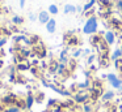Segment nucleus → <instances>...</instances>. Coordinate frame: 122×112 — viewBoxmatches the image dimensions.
<instances>
[{
  "label": "nucleus",
  "mask_w": 122,
  "mask_h": 112,
  "mask_svg": "<svg viewBox=\"0 0 122 112\" xmlns=\"http://www.w3.org/2000/svg\"><path fill=\"white\" fill-rule=\"evenodd\" d=\"M119 49H121V51H122V46H121V48H119Z\"/></svg>",
  "instance_id": "32"
},
{
  "label": "nucleus",
  "mask_w": 122,
  "mask_h": 112,
  "mask_svg": "<svg viewBox=\"0 0 122 112\" xmlns=\"http://www.w3.org/2000/svg\"><path fill=\"white\" fill-rule=\"evenodd\" d=\"M30 68H32L30 64H24V63H20V64L16 65V70H19V72H24V70H28Z\"/></svg>",
  "instance_id": "16"
},
{
  "label": "nucleus",
  "mask_w": 122,
  "mask_h": 112,
  "mask_svg": "<svg viewBox=\"0 0 122 112\" xmlns=\"http://www.w3.org/2000/svg\"><path fill=\"white\" fill-rule=\"evenodd\" d=\"M7 43V38H1L0 39V48H1V47H4V44Z\"/></svg>",
  "instance_id": "25"
},
{
  "label": "nucleus",
  "mask_w": 122,
  "mask_h": 112,
  "mask_svg": "<svg viewBox=\"0 0 122 112\" xmlns=\"http://www.w3.org/2000/svg\"><path fill=\"white\" fill-rule=\"evenodd\" d=\"M58 61L62 63V64H68L70 61V57H68V49H63V51L59 54V57H58Z\"/></svg>",
  "instance_id": "10"
},
{
  "label": "nucleus",
  "mask_w": 122,
  "mask_h": 112,
  "mask_svg": "<svg viewBox=\"0 0 122 112\" xmlns=\"http://www.w3.org/2000/svg\"><path fill=\"white\" fill-rule=\"evenodd\" d=\"M50 14H58L59 13V8L56 4H50L49 5V10H47Z\"/></svg>",
  "instance_id": "17"
},
{
  "label": "nucleus",
  "mask_w": 122,
  "mask_h": 112,
  "mask_svg": "<svg viewBox=\"0 0 122 112\" xmlns=\"http://www.w3.org/2000/svg\"><path fill=\"white\" fill-rule=\"evenodd\" d=\"M117 8H118L119 13L122 14V0H118V1H117Z\"/></svg>",
  "instance_id": "23"
},
{
  "label": "nucleus",
  "mask_w": 122,
  "mask_h": 112,
  "mask_svg": "<svg viewBox=\"0 0 122 112\" xmlns=\"http://www.w3.org/2000/svg\"><path fill=\"white\" fill-rule=\"evenodd\" d=\"M106 80H108L109 85H110L113 89H116V90H118V91L121 90V87H122V78L118 77L116 73H108Z\"/></svg>",
  "instance_id": "3"
},
{
  "label": "nucleus",
  "mask_w": 122,
  "mask_h": 112,
  "mask_svg": "<svg viewBox=\"0 0 122 112\" xmlns=\"http://www.w3.org/2000/svg\"><path fill=\"white\" fill-rule=\"evenodd\" d=\"M25 3H26V0H20V7L24 8L25 7Z\"/></svg>",
  "instance_id": "26"
},
{
  "label": "nucleus",
  "mask_w": 122,
  "mask_h": 112,
  "mask_svg": "<svg viewBox=\"0 0 122 112\" xmlns=\"http://www.w3.org/2000/svg\"><path fill=\"white\" fill-rule=\"evenodd\" d=\"M104 39H105V42L109 46H112V44L116 43V33H114L113 30H108L104 34Z\"/></svg>",
  "instance_id": "6"
},
{
  "label": "nucleus",
  "mask_w": 122,
  "mask_h": 112,
  "mask_svg": "<svg viewBox=\"0 0 122 112\" xmlns=\"http://www.w3.org/2000/svg\"><path fill=\"white\" fill-rule=\"evenodd\" d=\"M42 112H53L51 109H45V111H42Z\"/></svg>",
  "instance_id": "29"
},
{
  "label": "nucleus",
  "mask_w": 122,
  "mask_h": 112,
  "mask_svg": "<svg viewBox=\"0 0 122 112\" xmlns=\"http://www.w3.org/2000/svg\"><path fill=\"white\" fill-rule=\"evenodd\" d=\"M98 30V22H97V18L96 16H92L87 20L84 27H83V33L88 34V35H92V34H96Z\"/></svg>",
  "instance_id": "1"
},
{
  "label": "nucleus",
  "mask_w": 122,
  "mask_h": 112,
  "mask_svg": "<svg viewBox=\"0 0 122 112\" xmlns=\"http://www.w3.org/2000/svg\"><path fill=\"white\" fill-rule=\"evenodd\" d=\"M3 112H21V109L16 106H9V107H5Z\"/></svg>",
  "instance_id": "20"
},
{
  "label": "nucleus",
  "mask_w": 122,
  "mask_h": 112,
  "mask_svg": "<svg viewBox=\"0 0 122 112\" xmlns=\"http://www.w3.org/2000/svg\"><path fill=\"white\" fill-rule=\"evenodd\" d=\"M121 57H122V51L119 48H117L116 51L110 55V60H112V61H116V60L121 59Z\"/></svg>",
  "instance_id": "15"
},
{
  "label": "nucleus",
  "mask_w": 122,
  "mask_h": 112,
  "mask_svg": "<svg viewBox=\"0 0 122 112\" xmlns=\"http://www.w3.org/2000/svg\"><path fill=\"white\" fill-rule=\"evenodd\" d=\"M25 100H26V109H32L33 104H34V102H36L34 94H33L32 91H29V93L26 94V96H25Z\"/></svg>",
  "instance_id": "9"
},
{
  "label": "nucleus",
  "mask_w": 122,
  "mask_h": 112,
  "mask_svg": "<svg viewBox=\"0 0 122 112\" xmlns=\"http://www.w3.org/2000/svg\"><path fill=\"white\" fill-rule=\"evenodd\" d=\"M38 21H40V23H42V25H46V23L50 21V13H49L47 10H41V12L38 13Z\"/></svg>",
  "instance_id": "8"
},
{
  "label": "nucleus",
  "mask_w": 122,
  "mask_h": 112,
  "mask_svg": "<svg viewBox=\"0 0 122 112\" xmlns=\"http://www.w3.org/2000/svg\"><path fill=\"white\" fill-rule=\"evenodd\" d=\"M93 61H95V55H91V56L88 57L87 63H88V64H89V65H92V64H93Z\"/></svg>",
  "instance_id": "22"
},
{
  "label": "nucleus",
  "mask_w": 122,
  "mask_h": 112,
  "mask_svg": "<svg viewBox=\"0 0 122 112\" xmlns=\"http://www.w3.org/2000/svg\"><path fill=\"white\" fill-rule=\"evenodd\" d=\"M46 30H47V33H50V34L55 33V30H56V20L50 18V21L46 23Z\"/></svg>",
  "instance_id": "11"
},
{
  "label": "nucleus",
  "mask_w": 122,
  "mask_h": 112,
  "mask_svg": "<svg viewBox=\"0 0 122 112\" xmlns=\"http://www.w3.org/2000/svg\"><path fill=\"white\" fill-rule=\"evenodd\" d=\"M110 56H109V54L106 55H100V57H98V64H100L101 68H108L109 65H110Z\"/></svg>",
  "instance_id": "7"
},
{
  "label": "nucleus",
  "mask_w": 122,
  "mask_h": 112,
  "mask_svg": "<svg viewBox=\"0 0 122 112\" xmlns=\"http://www.w3.org/2000/svg\"><path fill=\"white\" fill-rule=\"evenodd\" d=\"M81 49H76V51H75L74 52V54H72V56H74V59H76V57H79L80 56V55H81Z\"/></svg>",
  "instance_id": "21"
},
{
  "label": "nucleus",
  "mask_w": 122,
  "mask_h": 112,
  "mask_svg": "<svg viewBox=\"0 0 122 112\" xmlns=\"http://www.w3.org/2000/svg\"><path fill=\"white\" fill-rule=\"evenodd\" d=\"M84 54H85V55H89V54H91V49H85Z\"/></svg>",
  "instance_id": "28"
},
{
  "label": "nucleus",
  "mask_w": 122,
  "mask_h": 112,
  "mask_svg": "<svg viewBox=\"0 0 122 112\" xmlns=\"http://www.w3.org/2000/svg\"><path fill=\"white\" fill-rule=\"evenodd\" d=\"M59 104V102H58V99H55V98H50L47 100V109H54L56 106Z\"/></svg>",
  "instance_id": "14"
},
{
  "label": "nucleus",
  "mask_w": 122,
  "mask_h": 112,
  "mask_svg": "<svg viewBox=\"0 0 122 112\" xmlns=\"http://www.w3.org/2000/svg\"><path fill=\"white\" fill-rule=\"evenodd\" d=\"M16 107H19L21 111L26 109V100H25V98H21V96H20L19 100L16 102Z\"/></svg>",
  "instance_id": "13"
},
{
  "label": "nucleus",
  "mask_w": 122,
  "mask_h": 112,
  "mask_svg": "<svg viewBox=\"0 0 122 112\" xmlns=\"http://www.w3.org/2000/svg\"><path fill=\"white\" fill-rule=\"evenodd\" d=\"M89 1H91V3H93V4H95V3H96V0H89Z\"/></svg>",
  "instance_id": "31"
},
{
  "label": "nucleus",
  "mask_w": 122,
  "mask_h": 112,
  "mask_svg": "<svg viewBox=\"0 0 122 112\" xmlns=\"http://www.w3.org/2000/svg\"><path fill=\"white\" fill-rule=\"evenodd\" d=\"M81 10H83V8L80 7V5H79V7H76V12H81Z\"/></svg>",
  "instance_id": "27"
},
{
  "label": "nucleus",
  "mask_w": 122,
  "mask_h": 112,
  "mask_svg": "<svg viewBox=\"0 0 122 112\" xmlns=\"http://www.w3.org/2000/svg\"><path fill=\"white\" fill-rule=\"evenodd\" d=\"M74 99L77 104H85L88 102H91V96H89V91L88 90H79L76 94H74Z\"/></svg>",
  "instance_id": "2"
},
{
  "label": "nucleus",
  "mask_w": 122,
  "mask_h": 112,
  "mask_svg": "<svg viewBox=\"0 0 122 112\" xmlns=\"http://www.w3.org/2000/svg\"><path fill=\"white\" fill-rule=\"evenodd\" d=\"M19 98H20V96L17 95V94L8 93V94H5V95L1 96V100H0V103L3 104V106H5V107L16 106V102L19 100Z\"/></svg>",
  "instance_id": "4"
},
{
  "label": "nucleus",
  "mask_w": 122,
  "mask_h": 112,
  "mask_svg": "<svg viewBox=\"0 0 122 112\" xmlns=\"http://www.w3.org/2000/svg\"><path fill=\"white\" fill-rule=\"evenodd\" d=\"M114 99H116V93L112 90H108V91H104V94L100 98V102L102 104H108V103H112Z\"/></svg>",
  "instance_id": "5"
},
{
  "label": "nucleus",
  "mask_w": 122,
  "mask_h": 112,
  "mask_svg": "<svg viewBox=\"0 0 122 112\" xmlns=\"http://www.w3.org/2000/svg\"><path fill=\"white\" fill-rule=\"evenodd\" d=\"M64 14H68V13H76V7L72 4H66L64 5V9H63Z\"/></svg>",
  "instance_id": "12"
},
{
  "label": "nucleus",
  "mask_w": 122,
  "mask_h": 112,
  "mask_svg": "<svg viewBox=\"0 0 122 112\" xmlns=\"http://www.w3.org/2000/svg\"><path fill=\"white\" fill-rule=\"evenodd\" d=\"M29 20L30 21H36V20H38V16H36L34 13H30V14H29Z\"/></svg>",
  "instance_id": "24"
},
{
  "label": "nucleus",
  "mask_w": 122,
  "mask_h": 112,
  "mask_svg": "<svg viewBox=\"0 0 122 112\" xmlns=\"http://www.w3.org/2000/svg\"><path fill=\"white\" fill-rule=\"evenodd\" d=\"M34 99L37 103H42L43 100H45V94L41 93V91H37V93L34 94Z\"/></svg>",
  "instance_id": "18"
},
{
  "label": "nucleus",
  "mask_w": 122,
  "mask_h": 112,
  "mask_svg": "<svg viewBox=\"0 0 122 112\" xmlns=\"http://www.w3.org/2000/svg\"><path fill=\"white\" fill-rule=\"evenodd\" d=\"M3 67V61H1V60H0V68Z\"/></svg>",
  "instance_id": "30"
},
{
  "label": "nucleus",
  "mask_w": 122,
  "mask_h": 112,
  "mask_svg": "<svg viewBox=\"0 0 122 112\" xmlns=\"http://www.w3.org/2000/svg\"><path fill=\"white\" fill-rule=\"evenodd\" d=\"M12 22H13L15 25H22V23H24V18H22L21 16H13Z\"/></svg>",
  "instance_id": "19"
}]
</instances>
